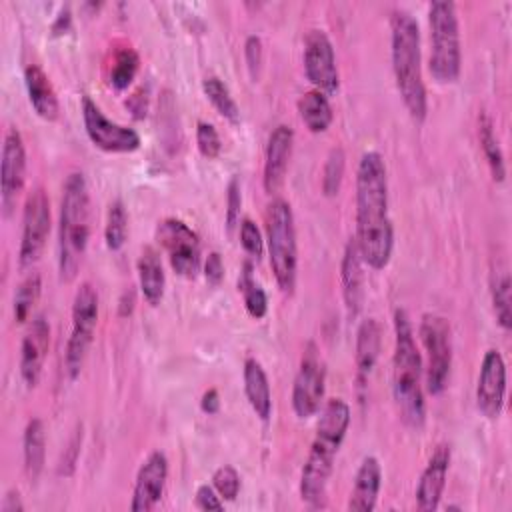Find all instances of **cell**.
I'll return each instance as SVG.
<instances>
[{"label":"cell","instance_id":"1","mask_svg":"<svg viewBox=\"0 0 512 512\" xmlns=\"http://www.w3.org/2000/svg\"><path fill=\"white\" fill-rule=\"evenodd\" d=\"M356 244L362 262L372 270L388 266L394 248V228L388 212V176L384 158L370 150L356 170Z\"/></svg>","mask_w":512,"mask_h":512},{"label":"cell","instance_id":"2","mask_svg":"<svg viewBox=\"0 0 512 512\" xmlns=\"http://www.w3.org/2000/svg\"><path fill=\"white\" fill-rule=\"evenodd\" d=\"M350 426V406L342 398H332L322 408L316 436L300 474V498L310 508L326 506V486L334 468V458Z\"/></svg>","mask_w":512,"mask_h":512},{"label":"cell","instance_id":"3","mask_svg":"<svg viewBox=\"0 0 512 512\" xmlns=\"http://www.w3.org/2000/svg\"><path fill=\"white\" fill-rule=\"evenodd\" d=\"M390 56L396 88L412 116L422 122L428 112V96L422 80L420 28L408 10H394L390 16Z\"/></svg>","mask_w":512,"mask_h":512},{"label":"cell","instance_id":"4","mask_svg":"<svg viewBox=\"0 0 512 512\" xmlns=\"http://www.w3.org/2000/svg\"><path fill=\"white\" fill-rule=\"evenodd\" d=\"M392 394L402 422L422 428L426 402L422 390V358L414 340V330L406 310H394V356H392Z\"/></svg>","mask_w":512,"mask_h":512},{"label":"cell","instance_id":"5","mask_svg":"<svg viewBox=\"0 0 512 512\" xmlns=\"http://www.w3.org/2000/svg\"><path fill=\"white\" fill-rule=\"evenodd\" d=\"M90 238V194L82 172H70L62 186L58 216V274L72 282Z\"/></svg>","mask_w":512,"mask_h":512},{"label":"cell","instance_id":"6","mask_svg":"<svg viewBox=\"0 0 512 512\" xmlns=\"http://www.w3.org/2000/svg\"><path fill=\"white\" fill-rule=\"evenodd\" d=\"M430 24V74L440 84L458 80L462 66L460 26L454 2L436 0L428 6Z\"/></svg>","mask_w":512,"mask_h":512},{"label":"cell","instance_id":"7","mask_svg":"<svg viewBox=\"0 0 512 512\" xmlns=\"http://www.w3.org/2000/svg\"><path fill=\"white\" fill-rule=\"evenodd\" d=\"M264 222L270 268L274 272L276 284L284 294H292L296 286L298 248L290 204L282 198H274L266 208Z\"/></svg>","mask_w":512,"mask_h":512},{"label":"cell","instance_id":"8","mask_svg":"<svg viewBox=\"0 0 512 512\" xmlns=\"http://www.w3.org/2000/svg\"><path fill=\"white\" fill-rule=\"evenodd\" d=\"M98 322V294L90 282H82L72 300V328L64 350V372L68 380H76L82 372Z\"/></svg>","mask_w":512,"mask_h":512},{"label":"cell","instance_id":"9","mask_svg":"<svg viewBox=\"0 0 512 512\" xmlns=\"http://www.w3.org/2000/svg\"><path fill=\"white\" fill-rule=\"evenodd\" d=\"M420 340L426 350V390L432 396L444 392L452 368V330L444 316L426 312L420 318Z\"/></svg>","mask_w":512,"mask_h":512},{"label":"cell","instance_id":"10","mask_svg":"<svg viewBox=\"0 0 512 512\" xmlns=\"http://www.w3.org/2000/svg\"><path fill=\"white\" fill-rule=\"evenodd\" d=\"M50 234V200L42 186L30 190L24 202L22 214V236L18 248L20 268H32L46 246Z\"/></svg>","mask_w":512,"mask_h":512},{"label":"cell","instance_id":"11","mask_svg":"<svg viewBox=\"0 0 512 512\" xmlns=\"http://www.w3.org/2000/svg\"><path fill=\"white\" fill-rule=\"evenodd\" d=\"M156 240L164 248L170 266L184 278H194L200 270V238L180 218H164L156 228Z\"/></svg>","mask_w":512,"mask_h":512},{"label":"cell","instance_id":"12","mask_svg":"<svg viewBox=\"0 0 512 512\" xmlns=\"http://www.w3.org/2000/svg\"><path fill=\"white\" fill-rule=\"evenodd\" d=\"M326 390V368L318 350L312 342L306 344V350L300 360V368L292 386V410L298 418H310L320 410Z\"/></svg>","mask_w":512,"mask_h":512},{"label":"cell","instance_id":"13","mask_svg":"<svg viewBox=\"0 0 512 512\" xmlns=\"http://www.w3.org/2000/svg\"><path fill=\"white\" fill-rule=\"evenodd\" d=\"M82 120L90 142L104 152H134L142 140L134 128L112 122L92 98H82Z\"/></svg>","mask_w":512,"mask_h":512},{"label":"cell","instance_id":"14","mask_svg":"<svg viewBox=\"0 0 512 512\" xmlns=\"http://www.w3.org/2000/svg\"><path fill=\"white\" fill-rule=\"evenodd\" d=\"M304 74L314 90L326 96L338 92L340 76L334 46L320 28H312L304 38Z\"/></svg>","mask_w":512,"mask_h":512},{"label":"cell","instance_id":"15","mask_svg":"<svg viewBox=\"0 0 512 512\" xmlns=\"http://www.w3.org/2000/svg\"><path fill=\"white\" fill-rule=\"evenodd\" d=\"M26 180V148L20 132L8 128L0 160V204L4 216H10Z\"/></svg>","mask_w":512,"mask_h":512},{"label":"cell","instance_id":"16","mask_svg":"<svg viewBox=\"0 0 512 512\" xmlns=\"http://www.w3.org/2000/svg\"><path fill=\"white\" fill-rule=\"evenodd\" d=\"M506 396V364L498 350L490 348L480 364L476 382V406L478 410L494 420L500 416Z\"/></svg>","mask_w":512,"mask_h":512},{"label":"cell","instance_id":"17","mask_svg":"<svg viewBox=\"0 0 512 512\" xmlns=\"http://www.w3.org/2000/svg\"><path fill=\"white\" fill-rule=\"evenodd\" d=\"M166 478H168L166 454L160 450L150 452L136 472L130 510L132 512H150L160 502V498L164 494Z\"/></svg>","mask_w":512,"mask_h":512},{"label":"cell","instance_id":"18","mask_svg":"<svg viewBox=\"0 0 512 512\" xmlns=\"http://www.w3.org/2000/svg\"><path fill=\"white\" fill-rule=\"evenodd\" d=\"M48 348L50 324L42 314H36L20 344V376L28 388H34L40 382Z\"/></svg>","mask_w":512,"mask_h":512},{"label":"cell","instance_id":"19","mask_svg":"<svg viewBox=\"0 0 512 512\" xmlns=\"http://www.w3.org/2000/svg\"><path fill=\"white\" fill-rule=\"evenodd\" d=\"M450 468V446L438 444L426 464V468L420 474L418 486H416V508L422 512H432L438 508L442 492L446 488Z\"/></svg>","mask_w":512,"mask_h":512},{"label":"cell","instance_id":"20","mask_svg":"<svg viewBox=\"0 0 512 512\" xmlns=\"http://www.w3.org/2000/svg\"><path fill=\"white\" fill-rule=\"evenodd\" d=\"M294 132L286 124H278L266 142V154H264V190L268 194H276L284 182L290 152H292Z\"/></svg>","mask_w":512,"mask_h":512},{"label":"cell","instance_id":"21","mask_svg":"<svg viewBox=\"0 0 512 512\" xmlns=\"http://www.w3.org/2000/svg\"><path fill=\"white\" fill-rule=\"evenodd\" d=\"M340 280H342V296L350 318H356L362 304H364V262L352 236L346 242L342 264H340Z\"/></svg>","mask_w":512,"mask_h":512},{"label":"cell","instance_id":"22","mask_svg":"<svg viewBox=\"0 0 512 512\" xmlns=\"http://www.w3.org/2000/svg\"><path fill=\"white\" fill-rule=\"evenodd\" d=\"M382 484V468L376 456H364L352 484L346 508L350 512H372Z\"/></svg>","mask_w":512,"mask_h":512},{"label":"cell","instance_id":"23","mask_svg":"<svg viewBox=\"0 0 512 512\" xmlns=\"http://www.w3.org/2000/svg\"><path fill=\"white\" fill-rule=\"evenodd\" d=\"M24 84H26L28 100L34 112L42 120L54 122L60 114V102L46 72L38 64H28L24 68Z\"/></svg>","mask_w":512,"mask_h":512},{"label":"cell","instance_id":"24","mask_svg":"<svg viewBox=\"0 0 512 512\" xmlns=\"http://www.w3.org/2000/svg\"><path fill=\"white\" fill-rule=\"evenodd\" d=\"M382 344V328L376 318H364L356 330V378L360 386L366 384V378L370 376Z\"/></svg>","mask_w":512,"mask_h":512},{"label":"cell","instance_id":"25","mask_svg":"<svg viewBox=\"0 0 512 512\" xmlns=\"http://www.w3.org/2000/svg\"><path fill=\"white\" fill-rule=\"evenodd\" d=\"M244 392L256 416L260 420H268L272 412V392L268 376L256 358H246L244 362Z\"/></svg>","mask_w":512,"mask_h":512},{"label":"cell","instance_id":"26","mask_svg":"<svg viewBox=\"0 0 512 512\" xmlns=\"http://www.w3.org/2000/svg\"><path fill=\"white\" fill-rule=\"evenodd\" d=\"M138 284L144 300L150 306H158L164 298V286H166V276L164 268L160 262L158 252L152 246H146L140 252L138 258Z\"/></svg>","mask_w":512,"mask_h":512},{"label":"cell","instance_id":"27","mask_svg":"<svg viewBox=\"0 0 512 512\" xmlns=\"http://www.w3.org/2000/svg\"><path fill=\"white\" fill-rule=\"evenodd\" d=\"M22 454H24V474L30 482H36L44 470L46 458V432L40 418L28 420L22 436Z\"/></svg>","mask_w":512,"mask_h":512},{"label":"cell","instance_id":"28","mask_svg":"<svg viewBox=\"0 0 512 512\" xmlns=\"http://www.w3.org/2000/svg\"><path fill=\"white\" fill-rule=\"evenodd\" d=\"M298 112H300L304 126L314 134L326 132L334 120V112H332L328 96L318 90H308L300 96Z\"/></svg>","mask_w":512,"mask_h":512},{"label":"cell","instance_id":"29","mask_svg":"<svg viewBox=\"0 0 512 512\" xmlns=\"http://www.w3.org/2000/svg\"><path fill=\"white\" fill-rule=\"evenodd\" d=\"M478 140H480L482 152L486 156L492 178L496 182H502L506 178V162H504V154H502L498 136L494 132V122L484 110L478 116Z\"/></svg>","mask_w":512,"mask_h":512},{"label":"cell","instance_id":"30","mask_svg":"<svg viewBox=\"0 0 512 512\" xmlns=\"http://www.w3.org/2000/svg\"><path fill=\"white\" fill-rule=\"evenodd\" d=\"M202 90L220 116H224L232 124L240 122V108L230 94V88L218 76H206L202 80Z\"/></svg>","mask_w":512,"mask_h":512},{"label":"cell","instance_id":"31","mask_svg":"<svg viewBox=\"0 0 512 512\" xmlns=\"http://www.w3.org/2000/svg\"><path fill=\"white\" fill-rule=\"evenodd\" d=\"M238 290L242 292L246 312H248L254 320L264 318V316H266V310H268V298H266L264 288L254 280L250 262H246V264L242 266V272H240V278H238Z\"/></svg>","mask_w":512,"mask_h":512},{"label":"cell","instance_id":"32","mask_svg":"<svg viewBox=\"0 0 512 512\" xmlns=\"http://www.w3.org/2000/svg\"><path fill=\"white\" fill-rule=\"evenodd\" d=\"M128 238V214L122 200H114L108 206L106 226H104V240L106 248L116 252L126 244Z\"/></svg>","mask_w":512,"mask_h":512},{"label":"cell","instance_id":"33","mask_svg":"<svg viewBox=\"0 0 512 512\" xmlns=\"http://www.w3.org/2000/svg\"><path fill=\"white\" fill-rule=\"evenodd\" d=\"M140 68V58H138V52L130 46L126 48H120L116 54H114V60H112V68H110V84L114 90H126L136 72Z\"/></svg>","mask_w":512,"mask_h":512},{"label":"cell","instance_id":"34","mask_svg":"<svg viewBox=\"0 0 512 512\" xmlns=\"http://www.w3.org/2000/svg\"><path fill=\"white\" fill-rule=\"evenodd\" d=\"M40 292H42V280H40V274H36V272H30L18 284L16 294H14V320L18 324L28 320L34 304L40 298Z\"/></svg>","mask_w":512,"mask_h":512},{"label":"cell","instance_id":"35","mask_svg":"<svg viewBox=\"0 0 512 512\" xmlns=\"http://www.w3.org/2000/svg\"><path fill=\"white\" fill-rule=\"evenodd\" d=\"M492 304L496 320L504 330L512 328V282L508 272L496 274L492 282Z\"/></svg>","mask_w":512,"mask_h":512},{"label":"cell","instance_id":"36","mask_svg":"<svg viewBox=\"0 0 512 512\" xmlns=\"http://www.w3.org/2000/svg\"><path fill=\"white\" fill-rule=\"evenodd\" d=\"M344 166H346V156L344 150L340 146H334L328 152V158L324 162V170H322V192L324 196H336L340 192L342 186V178H344Z\"/></svg>","mask_w":512,"mask_h":512},{"label":"cell","instance_id":"37","mask_svg":"<svg viewBox=\"0 0 512 512\" xmlns=\"http://www.w3.org/2000/svg\"><path fill=\"white\" fill-rule=\"evenodd\" d=\"M212 486L220 494L222 500H236L240 492V474L234 466L224 464L214 470L212 474Z\"/></svg>","mask_w":512,"mask_h":512},{"label":"cell","instance_id":"38","mask_svg":"<svg viewBox=\"0 0 512 512\" xmlns=\"http://www.w3.org/2000/svg\"><path fill=\"white\" fill-rule=\"evenodd\" d=\"M196 146H198L200 154L208 160H212L220 154L222 142H220V136H218L216 128L210 122H198V126H196Z\"/></svg>","mask_w":512,"mask_h":512},{"label":"cell","instance_id":"39","mask_svg":"<svg viewBox=\"0 0 512 512\" xmlns=\"http://www.w3.org/2000/svg\"><path fill=\"white\" fill-rule=\"evenodd\" d=\"M240 244L242 248L252 256V258H260L262 252H264V240H262V234L258 230V226L250 220V218H244L240 222Z\"/></svg>","mask_w":512,"mask_h":512},{"label":"cell","instance_id":"40","mask_svg":"<svg viewBox=\"0 0 512 512\" xmlns=\"http://www.w3.org/2000/svg\"><path fill=\"white\" fill-rule=\"evenodd\" d=\"M240 206H242L240 182H238V178H232L228 184V196H226V228H228V232H232L240 224Z\"/></svg>","mask_w":512,"mask_h":512},{"label":"cell","instance_id":"41","mask_svg":"<svg viewBox=\"0 0 512 512\" xmlns=\"http://www.w3.org/2000/svg\"><path fill=\"white\" fill-rule=\"evenodd\" d=\"M244 58L250 72V78L256 80L262 66V40L256 34H250L244 42Z\"/></svg>","mask_w":512,"mask_h":512},{"label":"cell","instance_id":"42","mask_svg":"<svg viewBox=\"0 0 512 512\" xmlns=\"http://www.w3.org/2000/svg\"><path fill=\"white\" fill-rule=\"evenodd\" d=\"M194 504L198 510H224V500L220 498V494L214 490V486H208V484H200L196 488V496H194Z\"/></svg>","mask_w":512,"mask_h":512},{"label":"cell","instance_id":"43","mask_svg":"<svg viewBox=\"0 0 512 512\" xmlns=\"http://www.w3.org/2000/svg\"><path fill=\"white\" fill-rule=\"evenodd\" d=\"M204 278L210 286H218L224 278V262L218 252H210L204 262Z\"/></svg>","mask_w":512,"mask_h":512},{"label":"cell","instance_id":"44","mask_svg":"<svg viewBox=\"0 0 512 512\" xmlns=\"http://www.w3.org/2000/svg\"><path fill=\"white\" fill-rule=\"evenodd\" d=\"M200 408L204 414H216L220 410V396H218V390L216 388H210L202 394V400H200Z\"/></svg>","mask_w":512,"mask_h":512},{"label":"cell","instance_id":"45","mask_svg":"<svg viewBox=\"0 0 512 512\" xmlns=\"http://www.w3.org/2000/svg\"><path fill=\"white\" fill-rule=\"evenodd\" d=\"M0 512H24V504L20 500L18 490H8L2 504H0Z\"/></svg>","mask_w":512,"mask_h":512},{"label":"cell","instance_id":"46","mask_svg":"<svg viewBox=\"0 0 512 512\" xmlns=\"http://www.w3.org/2000/svg\"><path fill=\"white\" fill-rule=\"evenodd\" d=\"M70 24H72V16H70V10L68 8H62L56 16V20L52 22V34L54 36H62L70 30Z\"/></svg>","mask_w":512,"mask_h":512}]
</instances>
